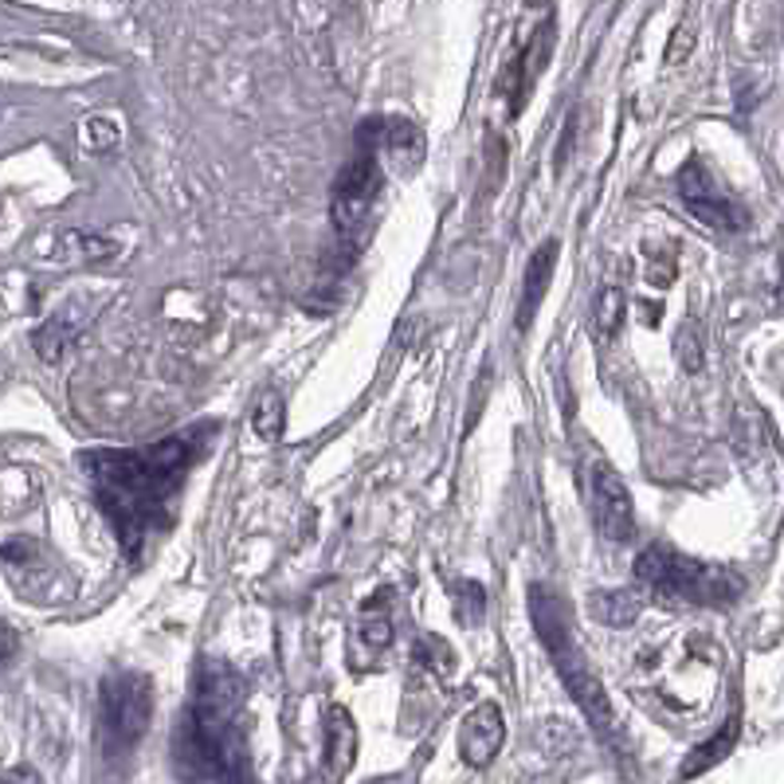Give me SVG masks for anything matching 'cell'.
<instances>
[{
	"label": "cell",
	"mask_w": 784,
	"mask_h": 784,
	"mask_svg": "<svg viewBox=\"0 0 784 784\" xmlns=\"http://www.w3.org/2000/svg\"><path fill=\"white\" fill-rule=\"evenodd\" d=\"M679 192L687 200V208L699 216L702 224L718 228V232H738V228L750 224V212H745L730 192H722L710 177V169L699 161V157H690L687 165L679 169Z\"/></svg>",
	"instance_id": "obj_7"
},
{
	"label": "cell",
	"mask_w": 784,
	"mask_h": 784,
	"mask_svg": "<svg viewBox=\"0 0 784 784\" xmlns=\"http://www.w3.org/2000/svg\"><path fill=\"white\" fill-rule=\"evenodd\" d=\"M98 710H103V738L111 753H126L146 738L149 718H154V687L146 675L118 671L106 675L98 690Z\"/></svg>",
	"instance_id": "obj_5"
},
{
	"label": "cell",
	"mask_w": 784,
	"mask_h": 784,
	"mask_svg": "<svg viewBox=\"0 0 784 784\" xmlns=\"http://www.w3.org/2000/svg\"><path fill=\"white\" fill-rule=\"evenodd\" d=\"M530 620H534V631L545 644V651H550L561 682L569 687L573 702L585 710V718L596 730H613V702H608L600 679L588 671L585 656H581V644L577 636H573V620H569V604L561 600L553 588L530 585Z\"/></svg>",
	"instance_id": "obj_3"
},
{
	"label": "cell",
	"mask_w": 784,
	"mask_h": 784,
	"mask_svg": "<svg viewBox=\"0 0 784 784\" xmlns=\"http://www.w3.org/2000/svg\"><path fill=\"white\" fill-rule=\"evenodd\" d=\"M200 451L197 431L169 436L154 448H98L83 451L86 479L95 483V499L103 514L111 518L114 534L129 557H142V545L169 526L173 499L181 491L185 474Z\"/></svg>",
	"instance_id": "obj_1"
},
{
	"label": "cell",
	"mask_w": 784,
	"mask_h": 784,
	"mask_svg": "<svg viewBox=\"0 0 784 784\" xmlns=\"http://www.w3.org/2000/svg\"><path fill=\"white\" fill-rule=\"evenodd\" d=\"M577 114H569V122H565V138L557 142V157H553V169H565V165H569V157H573V142H577Z\"/></svg>",
	"instance_id": "obj_24"
},
{
	"label": "cell",
	"mask_w": 784,
	"mask_h": 784,
	"mask_svg": "<svg viewBox=\"0 0 784 784\" xmlns=\"http://www.w3.org/2000/svg\"><path fill=\"white\" fill-rule=\"evenodd\" d=\"M251 428H255L259 440H279V436H283V428H286V408H283V397H279L275 388L259 393L255 412H251Z\"/></svg>",
	"instance_id": "obj_16"
},
{
	"label": "cell",
	"mask_w": 784,
	"mask_h": 784,
	"mask_svg": "<svg viewBox=\"0 0 784 784\" xmlns=\"http://www.w3.org/2000/svg\"><path fill=\"white\" fill-rule=\"evenodd\" d=\"M243 679L224 659H205L189 710L173 733V765L185 784L224 781L243 765L240 750Z\"/></svg>",
	"instance_id": "obj_2"
},
{
	"label": "cell",
	"mask_w": 784,
	"mask_h": 784,
	"mask_svg": "<svg viewBox=\"0 0 784 784\" xmlns=\"http://www.w3.org/2000/svg\"><path fill=\"white\" fill-rule=\"evenodd\" d=\"M644 593L639 588H600L588 596V613L604 624V628H631L644 613Z\"/></svg>",
	"instance_id": "obj_13"
},
{
	"label": "cell",
	"mask_w": 784,
	"mask_h": 784,
	"mask_svg": "<svg viewBox=\"0 0 784 784\" xmlns=\"http://www.w3.org/2000/svg\"><path fill=\"white\" fill-rule=\"evenodd\" d=\"M733 742H738V718H730V722H725L722 730L710 738V742H702L699 750H690L687 757H682L679 781H694V776H702L707 769H714L718 761H722L725 753L733 750Z\"/></svg>",
	"instance_id": "obj_14"
},
{
	"label": "cell",
	"mask_w": 784,
	"mask_h": 784,
	"mask_svg": "<svg viewBox=\"0 0 784 784\" xmlns=\"http://www.w3.org/2000/svg\"><path fill=\"white\" fill-rule=\"evenodd\" d=\"M4 784H43V781L32 765H12L9 773H4Z\"/></svg>",
	"instance_id": "obj_25"
},
{
	"label": "cell",
	"mask_w": 784,
	"mask_h": 784,
	"mask_svg": "<svg viewBox=\"0 0 784 784\" xmlns=\"http://www.w3.org/2000/svg\"><path fill=\"white\" fill-rule=\"evenodd\" d=\"M588 487H593L596 530L608 542H628L636 534V502H631V491L624 487V479L604 459H596L588 467Z\"/></svg>",
	"instance_id": "obj_8"
},
{
	"label": "cell",
	"mask_w": 784,
	"mask_h": 784,
	"mask_svg": "<svg viewBox=\"0 0 784 784\" xmlns=\"http://www.w3.org/2000/svg\"><path fill=\"white\" fill-rule=\"evenodd\" d=\"M557 251H561L557 240H545L542 248L530 255L526 286H522V302H518V330H530V322H534L537 306H542L545 291H550L553 268H557Z\"/></svg>",
	"instance_id": "obj_12"
},
{
	"label": "cell",
	"mask_w": 784,
	"mask_h": 784,
	"mask_svg": "<svg viewBox=\"0 0 784 784\" xmlns=\"http://www.w3.org/2000/svg\"><path fill=\"white\" fill-rule=\"evenodd\" d=\"M362 639L373 647V651H385L393 644V624H388L385 613H365L362 616Z\"/></svg>",
	"instance_id": "obj_21"
},
{
	"label": "cell",
	"mask_w": 784,
	"mask_h": 784,
	"mask_svg": "<svg viewBox=\"0 0 784 784\" xmlns=\"http://www.w3.org/2000/svg\"><path fill=\"white\" fill-rule=\"evenodd\" d=\"M451 600H456V616L467 624V628L483 624L487 593H483V585H479V581H459V585L451 588Z\"/></svg>",
	"instance_id": "obj_19"
},
{
	"label": "cell",
	"mask_w": 784,
	"mask_h": 784,
	"mask_svg": "<svg viewBox=\"0 0 784 784\" xmlns=\"http://www.w3.org/2000/svg\"><path fill=\"white\" fill-rule=\"evenodd\" d=\"M690 48H694V20H682L675 28L671 43H667V63H682L690 55Z\"/></svg>",
	"instance_id": "obj_22"
},
{
	"label": "cell",
	"mask_w": 784,
	"mask_h": 784,
	"mask_svg": "<svg viewBox=\"0 0 784 784\" xmlns=\"http://www.w3.org/2000/svg\"><path fill=\"white\" fill-rule=\"evenodd\" d=\"M220 784H251V781H248V773H243V765H240V769H232V773H228Z\"/></svg>",
	"instance_id": "obj_26"
},
{
	"label": "cell",
	"mask_w": 784,
	"mask_h": 784,
	"mask_svg": "<svg viewBox=\"0 0 784 784\" xmlns=\"http://www.w3.org/2000/svg\"><path fill=\"white\" fill-rule=\"evenodd\" d=\"M624 322V291L620 286H600L593 299V330L596 337H613Z\"/></svg>",
	"instance_id": "obj_17"
},
{
	"label": "cell",
	"mask_w": 784,
	"mask_h": 784,
	"mask_svg": "<svg viewBox=\"0 0 784 784\" xmlns=\"http://www.w3.org/2000/svg\"><path fill=\"white\" fill-rule=\"evenodd\" d=\"M79 318H71V314H63V318H52L43 330H35V354L43 357V362H60L63 345H67V337L75 334Z\"/></svg>",
	"instance_id": "obj_18"
},
{
	"label": "cell",
	"mask_w": 784,
	"mask_h": 784,
	"mask_svg": "<svg viewBox=\"0 0 784 784\" xmlns=\"http://www.w3.org/2000/svg\"><path fill=\"white\" fill-rule=\"evenodd\" d=\"M12 651H17V636H12V628H4V659H12Z\"/></svg>",
	"instance_id": "obj_27"
},
{
	"label": "cell",
	"mask_w": 784,
	"mask_h": 784,
	"mask_svg": "<svg viewBox=\"0 0 784 784\" xmlns=\"http://www.w3.org/2000/svg\"><path fill=\"white\" fill-rule=\"evenodd\" d=\"M380 165L373 154H357L354 161L337 173L334 197H330V212H334V228L342 236H357L369 224L373 200L380 197Z\"/></svg>",
	"instance_id": "obj_6"
},
{
	"label": "cell",
	"mask_w": 784,
	"mask_h": 784,
	"mask_svg": "<svg viewBox=\"0 0 784 784\" xmlns=\"http://www.w3.org/2000/svg\"><path fill=\"white\" fill-rule=\"evenodd\" d=\"M357 761V725L345 707H334L322 725V765L330 781H342Z\"/></svg>",
	"instance_id": "obj_10"
},
{
	"label": "cell",
	"mask_w": 784,
	"mask_h": 784,
	"mask_svg": "<svg viewBox=\"0 0 784 784\" xmlns=\"http://www.w3.org/2000/svg\"><path fill=\"white\" fill-rule=\"evenodd\" d=\"M675 357L687 373L702 369V342H699V326L694 322H682L679 334H675Z\"/></svg>",
	"instance_id": "obj_20"
},
{
	"label": "cell",
	"mask_w": 784,
	"mask_h": 784,
	"mask_svg": "<svg viewBox=\"0 0 784 784\" xmlns=\"http://www.w3.org/2000/svg\"><path fill=\"white\" fill-rule=\"evenodd\" d=\"M502 742H506V718H502L499 702H479L467 714L463 730H459V757L471 769H487L499 757Z\"/></svg>",
	"instance_id": "obj_9"
},
{
	"label": "cell",
	"mask_w": 784,
	"mask_h": 784,
	"mask_svg": "<svg viewBox=\"0 0 784 784\" xmlns=\"http://www.w3.org/2000/svg\"><path fill=\"white\" fill-rule=\"evenodd\" d=\"M636 577L651 593L675 604H699V608H730L745 593V577L730 565H707L671 545L656 542L636 557Z\"/></svg>",
	"instance_id": "obj_4"
},
{
	"label": "cell",
	"mask_w": 784,
	"mask_h": 784,
	"mask_svg": "<svg viewBox=\"0 0 784 784\" xmlns=\"http://www.w3.org/2000/svg\"><path fill=\"white\" fill-rule=\"evenodd\" d=\"M412 656H416V663H420L424 671L436 675V679H448V675L456 671V663H459L456 647H451L443 636H431V631H424V636L416 639Z\"/></svg>",
	"instance_id": "obj_15"
},
{
	"label": "cell",
	"mask_w": 784,
	"mask_h": 784,
	"mask_svg": "<svg viewBox=\"0 0 784 784\" xmlns=\"http://www.w3.org/2000/svg\"><path fill=\"white\" fill-rule=\"evenodd\" d=\"M380 149H385L393 173L412 177V173L424 165V149H428V142H424V129L416 126L412 118H385V138H380Z\"/></svg>",
	"instance_id": "obj_11"
},
{
	"label": "cell",
	"mask_w": 784,
	"mask_h": 784,
	"mask_svg": "<svg viewBox=\"0 0 784 784\" xmlns=\"http://www.w3.org/2000/svg\"><path fill=\"white\" fill-rule=\"evenodd\" d=\"M487 393H491V365H483V369H479V380H474V393H471V420H467V431L474 428V420H479V412H483Z\"/></svg>",
	"instance_id": "obj_23"
}]
</instances>
